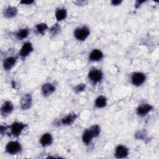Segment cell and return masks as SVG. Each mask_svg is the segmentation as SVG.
I'll return each instance as SVG.
<instances>
[{
  "label": "cell",
  "mask_w": 159,
  "mask_h": 159,
  "mask_svg": "<svg viewBox=\"0 0 159 159\" xmlns=\"http://www.w3.org/2000/svg\"><path fill=\"white\" fill-rule=\"evenodd\" d=\"M75 37L79 40H84L89 34V30L86 27L78 28L74 32Z\"/></svg>",
  "instance_id": "1"
},
{
  "label": "cell",
  "mask_w": 159,
  "mask_h": 159,
  "mask_svg": "<svg viewBox=\"0 0 159 159\" xmlns=\"http://www.w3.org/2000/svg\"><path fill=\"white\" fill-rule=\"evenodd\" d=\"M20 145L17 142H10L7 144L6 147V152L10 154L17 153L20 152Z\"/></svg>",
  "instance_id": "2"
},
{
  "label": "cell",
  "mask_w": 159,
  "mask_h": 159,
  "mask_svg": "<svg viewBox=\"0 0 159 159\" xmlns=\"http://www.w3.org/2000/svg\"><path fill=\"white\" fill-rule=\"evenodd\" d=\"M89 78L93 83H96L99 82L102 77V73L100 70H93L89 71L88 74Z\"/></svg>",
  "instance_id": "3"
},
{
  "label": "cell",
  "mask_w": 159,
  "mask_h": 159,
  "mask_svg": "<svg viewBox=\"0 0 159 159\" xmlns=\"http://www.w3.org/2000/svg\"><path fill=\"white\" fill-rule=\"evenodd\" d=\"M25 126H26V125H25L21 122H14L12 124V125L10 127L11 133L14 136H18L19 135H20L22 130Z\"/></svg>",
  "instance_id": "4"
},
{
  "label": "cell",
  "mask_w": 159,
  "mask_h": 159,
  "mask_svg": "<svg viewBox=\"0 0 159 159\" xmlns=\"http://www.w3.org/2000/svg\"><path fill=\"white\" fill-rule=\"evenodd\" d=\"M145 75L142 73H135L132 76V82L135 86L142 84L145 81Z\"/></svg>",
  "instance_id": "5"
},
{
  "label": "cell",
  "mask_w": 159,
  "mask_h": 159,
  "mask_svg": "<svg viewBox=\"0 0 159 159\" xmlns=\"http://www.w3.org/2000/svg\"><path fill=\"white\" fill-rule=\"evenodd\" d=\"M20 104L23 109H27L30 108L32 105V96L30 94L24 95L21 99Z\"/></svg>",
  "instance_id": "6"
},
{
  "label": "cell",
  "mask_w": 159,
  "mask_h": 159,
  "mask_svg": "<svg viewBox=\"0 0 159 159\" xmlns=\"http://www.w3.org/2000/svg\"><path fill=\"white\" fill-rule=\"evenodd\" d=\"M32 50L33 48L32 44L29 42H26L22 47L19 52V55L22 57H25L32 51Z\"/></svg>",
  "instance_id": "7"
},
{
  "label": "cell",
  "mask_w": 159,
  "mask_h": 159,
  "mask_svg": "<svg viewBox=\"0 0 159 159\" xmlns=\"http://www.w3.org/2000/svg\"><path fill=\"white\" fill-rule=\"evenodd\" d=\"M153 109V107L150 106V104H142L137 109V112L138 115L143 116L146 115L148 112H150L152 109Z\"/></svg>",
  "instance_id": "8"
},
{
  "label": "cell",
  "mask_w": 159,
  "mask_h": 159,
  "mask_svg": "<svg viewBox=\"0 0 159 159\" xmlns=\"http://www.w3.org/2000/svg\"><path fill=\"white\" fill-rule=\"evenodd\" d=\"M128 155V149L123 146V145H119L116 148L115 155L117 158H125Z\"/></svg>",
  "instance_id": "9"
},
{
  "label": "cell",
  "mask_w": 159,
  "mask_h": 159,
  "mask_svg": "<svg viewBox=\"0 0 159 159\" xmlns=\"http://www.w3.org/2000/svg\"><path fill=\"white\" fill-rule=\"evenodd\" d=\"M55 90V87L50 83L44 84L42 88V93L43 96H47Z\"/></svg>",
  "instance_id": "10"
},
{
  "label": "cell",
  "mask_w": 159,
  "mask_h": 159,
  "mask_svg": "<svg viewBox=\"0 0 159 159\" xmlns=\"http://www.w3.org/2000/svg\"><path fill=\"white\" fill-rule=\"evenodd\" d=\"M12 109H13L12 104L9 101H6L1 107V113L2 116H6L11 113Z\"/></svg>",
  "instance_id": "11"
},
{
  "label": "cell",
  "mask_w": 159,
  "mask_h": 159,
  "mask_svg": "<svg viewBox=\"0 0 159 159\" xmlns=\"http://www.w3.org/2000/svg\"><path fill=\"white\" fill-rule=\"evenodd\" d=\"M16 61V58L12 57H8L7 58L3 63V66H4V68L6 70H11L14 65H15Z\"/></svg>",
  "instance_id": "12"
},
{
  "label": "cell",
  "mask_w": 159,
  "mask_h": 159,
  "mask_svg": "<svg viewBox=\"0 0 159 159\" xmlns=\"http://www.w3.org/2000/svg\"><path fill=\"white\" fill-rule=\"evenodd\" d=\"M102 53L97 49L93 50L89 55V59L92 61L99 60L102 58Z\"/></svg>",
  "instance_id": "13"
},
{
  "label": "cell",
  "mask_w": 159,
  "mask_h": 159,
  "mask_svg": "<svg viewBox=\"0 0 159 159\" xmlns=\"http://www.w3.org/2000/svg\"><path fill=\"white\" fill-rule=\"evenodd\" d=\"M17 12V10L16 7L9 6L4 11V15L7 18H11L16 15Z\"/></svg>",
  "instance_id": "14"
},
{
  "label": "cell",
  "mask_w": 159,
  "mask_h": 159,
  "mask_svg": "<svg viewBox=\"0 0 159 159\" xmlns=\"http://www.w3.org/2000/svg\"><path fill=\"white\" fill-rule=\"evenodd\" d=\"M76 118V115L74 113H71L69 114L68 115L66 116L65 117H64L63 118H62L61 119V123L63 124H65V125H68L71 124L75 119Z\"/></svg>",
  "instance_id": "15"
},
{
  "label": "cell",
  "mask_w": 159,
  "mask_h": 159,
  "mask_svg": "<svg viewBox=\"0 0 159 159\" xmlns=\"http://www.w3.org/2000/svg\"><path fill=\"white\" fill-rule=\"evenodd\" d=\"M94 137V135L91 130H86L84 132L83 135V141L84 143L86 144H89L90 142L91 141L92 138Z\"/></svg>",
  "instance_id": "16"
},
{
  "label": "cell",
  "mask_w": 159,
  "mask_h": 159,
  "mask_svg": "<svg viewBox=\"0 0 159 159\" xmlns=\"http://www.w3.org/2000/svg\"><path fill=\"white\" fill-rule=\"evenodd\" d=\"M52 142V137L50 134H45L42 135L40 139V143L43 146H46L50 144Z\"/></svg>",
  "instance_id": "17"
},
{
  "label": "cell",
  "mask_w": 159,
  "mask_h": 159,
  "mask_svg": "<svg viewBox=\"0 0 159 159\" xmlns=\"http://www.w3.org/2000/svg\"><path fill=\"white\" fill-rule=\"evenodd\" d=\"M106 105V98L103 96H99L95 101V106L98 107H103Z\"/></svg>",
  "instance_id": "18"
},
{
  "label": "cell",
  "mask_w": 159,
  "mask_h": 159,
  "mask_svg": "<svg viewBox=\"0 0 159 159\" xmlns=\"http://www.w3.org/2000/svg\"><path fill=\"white\" fill-rule=\"evenodd\" d=\"M56 18L58 20H61L64 19L66 16V11L63 8H60L57 10L55 13Z\"/></svg>",
  "instance_id": "19"
},
{
  "label": "cell",
  "mask_w": 159,
  "mask_h": 159,
  "mask_svg": "<svg viewBox=\"0 0 159 159\" xmlns=\"http://www.w3.org/2000/svg\"><path fill=\"white\" fill-rule=\"evenodd\" d=\"M29 34V30L27 29H21L20 30H19L17 34V37L18 39L21 40V39H24L25 38H26L27 37Z\"/></svg>",
  "instance_id": "20"
},
{
  "label": "cell",
  "mask_w": 159,
  "mask_h": 159,
  "mask_svg": "<svg viewBox=\"0 0 159 159\" xmlns=\"http://www.w3.org/2000/svg\"><path fill=\"white\" fill-rule=\"evenodd\" d=\"M47 29V25L46 24H43V23H41L39 24H37L35 27V29L37 30V32L39 34H43L45 30Z\"/></svg>",
  "instance_id": "21"
},
{
  "label": "cell",
  "mask_w": 159,
  "mask_h": 159,
  "mask_svg": "<svg viewBox=\"0 0 159 159\" xmlns=\"http://www.w3.org/2000/svg\"><path fill=\"white\" fill-rule=\"evenodd\" d=\"M90 130H91V132H93V135H94V137H97L98 136V135L100 133V127L98 125H93L91 127Z\"/></svg>",
  "instance_id": "22"
},
{
  "label": "cell",
  "mask_w": 159,
  "mask_h": 159,
  "mask_svg": "<svg viewBox=\"0 0 159 159\" xmlns=\"http://www.w3.org/2000/svg\"><path fill=\"white\" fill-rule=\"evenodd\" d=\"M60 30V27L58 25V24L54 25L50 29V32L53 35L57 34L59 31Z\"/></svg>",
  "instance_id": "23"
},
{
  "label": "cell",
  "mask_w": 159,
  "mask_h": 159,
  "mask_svg": "<svg viewBox=\"0 0 159 159\" xmlns=\"http://www.w3.org/2000/svg\"><path fill=\"white\" fill-rule=\"evenodd\" d=\"M85 87H86L85 84H83V83L82 84H78V86H76L75 88V91L76 93L81 92V91H83L85 89Z\"/></svg>",
  "instance_id": "24"
},
{
  "label": "cell",
  "mask_w": 159,
  "mask_h": 159,
  "mask_svg": "<svg viewBox=\"0 0 159 159\" xmlns=\"http://www.w3.org/2000/svg\"><path fill=\"white\" fill-rule=\"evenodd\" d=\"M122 2V1H119V0H115V1H112L111 2V3L113 4V5H118L119 4H120Z\"/></svg>",
  "instance_id": "25"
},
{
  "label": "cell",
  "mask_w": 159,
  "mask_h": 159,
  "mask_svg": "<svg viewBox=\"0 0 159 159\" xmlns=\"http://www.w3.org/2000/svg\"><path fill=\"white\" fill-rule=\"evenodd\" d=\"M33 2H34L33 1H21L20 3L24 4H30Z\"/></svg>",
  "instance_id": "26"
}]
</instances>
